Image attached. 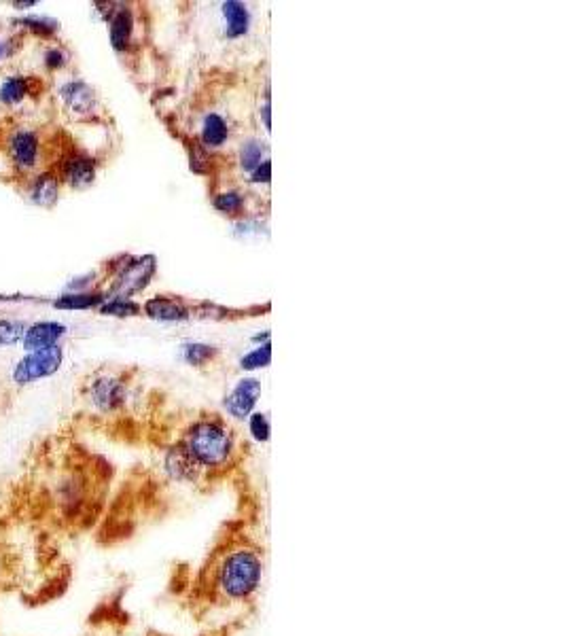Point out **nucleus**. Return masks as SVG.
Masks as SVG:
<instances>
[{"mask_svg": "<svg viewBox=\"0 0 566 636\" xmlns=\"http://www.w3.org/2000/svg\"><path fill=\"white\" fill-rule=\"evenodd\" d=\"M210 596L225 605H253L265 579L263 550L249 539H232L210 560Z\"/></svg>", "mask_w": 566, "mask_h": 636, "instance_id": "f257e3e1", "label": "nucleus"}, {"mask_svg": "<svg viewBox=\"0 0 566 636\" xmlns=\"http://www.w3.org/2000/svg\"><path fill=\"white\" fill-rule=\"evenodd\" d=\"M181 444L193 456L204 473H219L232 465L236 454V437L225 422L202 418L185 431Z\"/></svg>", "mask_w": 566, "mask_h": 636, "instance_id": "f03ea898", "label": "nucleus"}, {"mask_svg": "<svg viewBox=\"0 0 566 636\" xmlns=\"http://www.w3.org/2000/svg\"><path fill=\"white\" fill-rule=\"evenodd\" d=\"M51 499L62 520L70 524L83 520L87 507H90V484H87V477L79 471H68L60 475L56 484H53Z\"/></svg>", "mask_w": 566, "mask_h": 636, "instance_id": "7ed1b4c3", "label": "nucleus"}, {"mask_svg": "<svg viewBox=\"0 0 566 636\" xmlns=\"http://www.w3.org/2000/svg\"><path fill=\"white\" fill-rule=\"evenodd\" d=\"M64 363V348L51 346L37 352H24L22 359H17L11 367V382L17 388L37 384L45 378L56 376Z\"/></svg>", "mask_w": 566, "mask_h": 636, "instance_id": "20e7f679", "label": "nucleus"}, {"mask_svg": "<svg viewBox=\"0 0 566 636\" xmlns=\"http://www.w3.org/2000/svg\"><path fill=\"white\" fill-rule=\"evenodd\" d=\"M5 149L11 166L22 174H37L43 159V140L37 130L15 128L7 140Z\"/></svg>", "mask_w": 566, "mask_h": 636, "instance_id": "39448f33", "label": "nucleus"}, {"mask_svg": "<svg viewBox=\"0 0 566 636\" xmlns=\"http://www.w3.org/2000/svg\"><path fill=\"white\" fill-rule=\"evenodd\" d=\"M155 257L145 255V257H126V263H119L115 268V280L111 291L106 293V297H132L136 293L143 291L153 274H155Z\"/></svg>", "mask_w": 566, "mask_h": 636, "instance_id": "423d86ee", "label": "nucleus"}, {"mask_svg": "<svg viewBox=\"0 0 566 636\" xmlns=\"http://www.w3.org/2000/svg\"><path fill=\"white\" fill-rule=\"evenodd\" d=\"M51 170L58 174L62 185L73 189H85L96 181L98 164L92 155H87L81 149H64L58 155L56 164L51 166Z\"/></svg>", "mask_w": 566, "mask_h": 636, "instance_id": "0eeeda50", "label": "nucleus"}, {"mask_svg": "<svg viewBox=\"0 0 566 636\" xmlns=\"http://www.w3.org/2000/svg\"><path fill=\"white\" fill-rule=\"evenodd\" d=\"M162 469L166 477L174 484H198L202 480L204 471L193 461V456L181 444H172L162 458Z\"/></svg>", "mask_w": 566, "mask_h": 636, "instance_id": "6e6552de", "label": "nucleus"}, {"mask_svg": "<svg viewBox=\"0 0 566 636\" xmlns=\"http://www.w3.org/2000/svg\"><path fill=\"white\" fill-rule=\"evenodd\" d=\"M87 397H90V403L100 414H115L126 405L128 388L119 378L102 376L87 388Z\"/></svg>", "mask_w": 566, "mask_h": 636, "instance_id": "1a4fd4ad", "label": "nucleus"}, {"mask_svg": "<svg viewBox=\"0 0 566 636\" xmlns=\"http://www.w3.org/2000/svg\"><path fill=\"white\" fill-rule=\"evenodd\" d=\"M261 397V382L257 378H244L236 384V388L223 401L227 416L236 420H246L253 412Z\"/></svg>", "mask_w": 566, "mask_h": 636, "instance_id": "9d476101", "label": "nucleus"}, {"mask_svg": "<svg viewBox=\"0 0 566 636\" xmlns=\"http://www.w3.org/2000/svg\"><path fill=\"white\" fill-rule=\"evenodd\" d=\"M60 189L62 183L58 179V174L51 168H45L30 176L26 183V196L34 206L53 208L60 200Z\"/></svg>", "mask_w": 566, "mask_h": 636, "instance_id": "9b49d317", "label": "nucleus"}, {"mask_svg": "<svg viewBox=\"0 0 566 636\" xmlns=\"http://www.w3.org/2000/svg\"><path fill=\"white\" fill-rule=\"evenodd\" d=\"M68 327L60 321H37L26 325L22 348L24 352H37L51 346H60Z\"/></svg>", "mask_w": 566, "mask_h": 636, "instance_id": "f8f14e48", "label": "nucleus"}, {"mask_svg": "<svg viewBox=\"0 0 566 636\" xmlns=\"http://www.w3.org/2000/svg\"><path fill=\"white\" fill-rule=\"evenodd\" d=\"M58 96H60V100L64 104V109L70 111L73 115H79V117L92 115L96 111V106H98L96 92L81 79L66 81L60 87Z\"/></svg>", "mask_w": 566, "mask_h": 636, "instance_id": "ddd939ff", "label": "nucleus"}, {"mask_svg": "<svg viewBox=\"0 0 566 636\" xmlns=\"http://www.w3.org/2000/svg\"><path fill=\"white\" fill-rule=\"evenodd\" d=\"M34 77L28 75H9L0 81V104L13 109V106H20L24 100L34 96Z\"/></svg>", "mask_w": 566, "mask_h": 636, "instance_id": "4468645a", "label": "nucleus"}, {"mask_svg": "<svg viewBox=\"0 0 566 636\" xmlns=\"http://www.w3.org/2000/svg\"><path fill=\"white\" fill-rule=\"evenodd\" d=\"M134 32V13L128 7H119L109 17V37L115 51H126Z\"/></svg>", "mask_w": 566, "mask_h": 636, "instance_id": "2eb2a0df", "label": "nucleus"}, {"mask_svg": "<svg viewBox=\"0 0 566 636\" xmlns=\"http://www.w3.org/2000/svg\"><path fill=\"white\" fill-rule=\"evenodd\" d=\"M143 310L149 318H155V321H168V323L170 321H185V318L189 316L187 308L181 302H176V299L164 297V295L151 297L149 302L143 306Z\"/></svg>", "mask_w": 566, "mask_h": 636, "instance_id": "dca6fc26", "label": "nucleus"}, {"mask_svg": "<svg viewBox=\"0 0 566 636\" xmlns=\"http://www.w3.org/2000/svg\"><path fill=\"white\" fill-rule=\"evenodd\" d=\"M106 293L96 291H81V293H62L60 297L53 299V308L56 310H94L104 304Z\"/></svg>", "mask_w": 566, "mask_h": 636, "instance_id": "f3484780", "label": "nucleus"}, {"mask_svg": "<svg viewBox=\"0 0 566 636\" xmlns=\"http://www.w3.org/2000/svg\"><path fill=\"white\" fill-rule=\"evenodd\" d=\"M13 24L17 28H22L24 32L34 34L37 39H45V41H53L60 32V22L53 20V17L49 15H24Z\"/></svg>", "mask_w": 566, "mask_h": 636, "instance_id": "a211bd4d", "label": "nucleus"}, {"mask_svg": "<svg viewBox=\"0 0 566 636\" xmlns=\"http://www.w3.org/2000/svg\"><path fill=\"white\" fill-rule=\"evenodd\" d=\"M223 17L227 24L225 26L227 37L236 39L249 30V24H251L249 9H246L242 3H238V0H227V3H223Z\"/></svg>", "mask_w": 566, "mask_h": 636, "instance_id": "6ab92c4d", "label": "nucleus"}, {"mask_svg": "<svg viewBox=\"0 0 566 636\" xmlns=\"http://www.w3.org/2000/svg\"><path fill=\"white\" fill-rule=\"evenodd\" d=\"M229 136V128L227 123L221 115L217 113H210L206 115L204 119V126H202V140L206 147H221L225 140Z\"/></svg>", "mask_w": 566, "mask_h": 636, "instance_id": "aec40b11", "label": "nucleus"}, {"mask_svg": "<svg viewBox=\"0 0 566 636\" xmlns=\"http://www.w3.org/2000/svg\"><path fill=\"white\" fill-rule=\"evenodd\" d=\"M140 308L136 302L128 297H106L104 304L98 308V312L102 316H117V318H130V316H138Z\"/></svg>", "mask_w": 566, "mask_h": 636, "instance_id": "412c9836", "label": "nucleus"}, {"mask_svg": "<svg viewBox=\"0 0 566 636\" xmlns=\"http://www.w3.org/2000/svg\"><path fill=\"white\" fill-rule=\"evenodd\" d=\"M26 331L24 321H13V318H0V348H9L22 344Z\"/></svg>", "mask_w": 566, "mask_h": 636, "instance_id": "4be33fe9", "label": "nucleus"}, {"mask_svg": "<svg viewBox=\"0 0 566 636\" xmlns=\"http://www.w3.org/2000/svg\"><path fill=\"white\" fill-rule=\"evenodd\" d=\"M246 420H249V433L257 441V444H268L270 437H272V427H270L268 414L253 412Z\"/></svg>", "mask_w": 566, "mask_h": 636, "instance_id": "5701e85b", "label": "nucleus"}, {"mask_svg": "<svg viewBox=\"0 0 566 636\" xmlns=\"http://www.w3.org/2000/svg\"><path fill=\"white\" fill-rule=\"evenodd\" d=\"M265 162L263 159V147L261 143H255V140H251V143H246L242 149H240V164L246 172H253L257 166H261Z\"/></svg>", "mask_w": 566, "mask_h": 636, "instance_id": "b1692460", "label": "nucleus"}, {"mask_svg": "<svg viewBox=\"0 0 566 636\" xmlns=\"http://www.w3.org/2000/svg\"><path fill=\"white\" fill-rule=\"evenodd\" d=\"M272 361V346L265 342L261 348L253 350L251 355H246L242 361H240V367L246 369V371H253V369H261V367H268Z\"/></svg>", "mask_w": 566, "mask_h": 636, "instance_id": "393cba45", "label": "nucleus"}, {"mask_svg": "<svg viewBox=\"0 0 566 636\" xmlns=\"http://www.w3.org/2000/svg\"><path fill=\"white\" fill-rule=\"evenodd\" d=\"M66 64H68V53L60 45H49L43 51V66L49 70V73H58V70H62Z\"/></svg>", "mask_w": 566, "mask_h": 636, "instance_id": "a878e982", "label": "nucleus"}, {"mask_svg": "<svg viewBox=\"0 0 566 636\" xmlns=\"http://www.w3.org/2000/svg\"><path fill=\"white\" fill-rule=\"evenodd\" d=\"M212 204H215L219 212H225V215H236V212H240L244 206V198L236 191H227V193H219Z\"/></svg>", "mask_w": 566, "mask_h": 636, "instance_id": "bb28decb", "label": "nucleus"}, {"mask_svg": "<svg viewBox=\"0 0 566 636\" xmlns=\"http://www.w3.org/2000/svg\"><path fill=\"white\" fill-rule=\"evenodd\" d=\"M212 355H215V348L208 346V344H187L185 346V361L191 363V365H204L212 359Z\"/></svg>", "mask_w": 566, "mask_h": 636, "instance_id": "cd10ccee", "label": "nucleus"}, {"mask_svg": "<svg viewBox=\"0 0 566 636\" xmlns=\"http://www.w3.org/2000/svg\"><path fill=\"white\" fill-rule=\"evenodd\" d=\"M270 179H272V164H270V159H265L261 166H257L251 172V181L253 183H270Z\"/></svg>", "mask_w": 566, "mask_h": 636, "instance_id": "c85d7f7f", "label": "nucleus"}, {"mask_svg": "<svg viewBox=\"0 0 566 636\" xmlns=\"http://www.w3.org/2000/svg\"><path fill=\"white\" fill-rule=\"evenodd\" d=\"M15 7V11H28V9H34L39 5V0H26V3H22V0H15V3H11Z\"/></svg>", "mask_w": 566, "mask_h": 636, "instance_id": "c756f323", "label": "nucleus"}, {"mask_svg": "<svg viewBox=\"0 0 566 636\" xmlns=\"http://www.w3.org/2000/svg\"><path fill=\"white\" fill-rule=\"evenodd\" d=\"M263 123H265V130H270L272 128V121H270V100L265 102V106H263Z\"/></svg>", "mask_w": 566, "mask_h": 636, "instance_id": "7c9ffc66", "label": "nucleus"}, {"mask_svg": "<svg viewBox=\"0 0 566 636\" xmlns=\"http://www.w3.org/2000/svg\"><path fill=\"white\" fill-rule=\"evenodd\" d=\"M7 56H9V43L0 39V62H3Z\"/></svg>", "mask_w": 566, "mask_h": 636, "instance_id": "2f4dec72", "label": "nucleus"}]
</instances>
